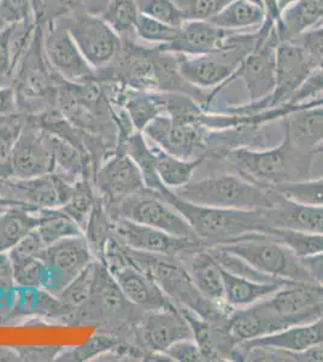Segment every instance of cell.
Returning a JSON list of instances; mask_svg holds the SVG:
<instances>
[{
    "instance_id": "1",
    "label": "cell",
    "mask_w": 323,
    "mask_h": 362,
    "mask_svg": "<svg viewBox=\"0 0 323 362\" xmlns=\"http://www.w3.org/2000/svg\"><path fill=\"white\" fill-rule=\"evenodd\" d=\"M316 153H307L290 143L283 133L281 144L268 150L237 148L225 151L220 158L228 160L237 174L263 189L307 180Z\"/></svg>"
},
{
    "instance_id": "2",
    "label": "cell",
    "mask_w": 323,
    "mask_h": 362,
    "mask_svg": "<svg viewBox=\"0 0 323 362\" xmlns=\"http://www.w3.org/2000/svg\"><path fill=\"white\" fill-rule=\"evenodd\" d=\"M158 194L187 220L206 247L230 243L252 233H266L270 228L266 208L240 210L198 206L176 196L168 187Z\"/></svg>"
},
{
    "instance_id": "3",
    "label": "cell",
    "mask_w": 323,
    "mask_h": 362,
    "mask_svg": "<svg viewBox=\"0 0 323 362\" xmlns=\"http://www.w3.org/2000/svg\"><path fill=\"white\" fill-rule=\"evenodd\" d=\"M143 310L124 297L110 271L95 259V274L90 298L76 314L74 325H95L100 332L114 334L126 341H138L135 324Z\"/></svg>"
},
{
    "instance_id": "4",
    "label": "cell",
    "mask_w": 323,
    "mask_h": 362,
    "mask_svg": "<svg viewBox=\"0 0 323 362\" xmlns=\"http://www.w3.org/2000/svg\"><path fill=\"white\" fill-rule=\"evenodd\" d=\"M131 262L145 272L179 308H187L211 322L225 320L228 312L206 300L196 288L182 259L134 250L127 247Z\"/></svg>"
},
{
    "instance_id": "5",
    "label": "cell",
    "mask_w": 323,
    "mask_h": 362,
    "mask_svg": "<svg viewBox=\"0 0 323 362\" xmlns=\"http://www.w3.org/2000/svg\"><path fill=\"white\" fill-rule=\"evenodd\" d=\"M58 80L44 51V28L37 25L13 78L16 112L30 116L58 109Z\"/></svg>"
},
{
    "instance_id": "6",
    "label": "cell",
    "mask_w": 323,
    "mask_h": 362,
    "mask_svg": "<svg viewBox=\"0 0 323 362\" xmlns=\"http://www.w3.org/2000/svg\"><path fill=\"white\" fill-rule=\"evenodd\" d=\"M172 192L187 202L220 209H262L274 204V191L263 189L242 175L220 174L189 181Z\"/></svg>"
},
{
    "instance_id": "7",
    "label": "cell",
    "mask_w": 323,
    "mask_h": 362,
    "mask_svg": "<svg viewBox=\"0 0 323 362\" xmlns=\"http://www.w3.org/2000/svg\"><path fill=\"white\" fill-rule=\"evenodd\" d=\"M259 33H235L227 40L225 49L201 56L177 54L180 71L187 83L209 92V107L216 95L229 85L246 56L254 49Z\"/></svg>"
},
{
    "instance_id": "8",
    "label": "cell",
    "mask_w": 323,
    "mask_h": 362,
    "mask_svg": "<svg viewBox=\"0 0 323 362\" xmlns=\"http://www.w3.org/2000/svg\"><path fill=\"white\" fill-rule=\"evenodd\" d=\"M213 247L240 257L266 276L297 283H314L302 259L285 244L266 233H252L230 243Z\"/></svg>"
},
{
    "instance_id": "9",
    "label": "cell",
    "mask_w": 323,
    "mask_h": 362,
    "mask_svg": "<svg viewBox=\"0 0 323 362\" xmlns=\"http://www.w3.org/2000/svg\"><path fill=\"white\" fill-rule=\"evenodd\" d=\"M319 58L293 40L280 42L276 51V78L271 95L254 103L222 109L225 114L251 115L288 104L292 95L302 87L312 71L319 66Z\"/></svg>"
},
{
    "instance_id": "10",
    "label": "cell",
    "mask_w": 323,
    "mask_h": 362,
    "mask_svg": "<svg viewBox=\"0 0 323 362\" xmlns=\"http://www.w3.org/2000/svg\"><path fill=\"white\" fill-rule=\"evenodd\" d=\"M75 44L95 70V74L112 63L122 47V37L102 16L74 10L61 16Z\"/></svg>"
},
{
    "instance_id": "11",
    "label": "cell",
    "mask_w": 323,
    "mask_h": 362,
    "mask_svg": "<svg viewBox=\"0 0 323 362\" xmlns=\"http://www.w3.org/2000/svg\"><path fill=\"white\" fill-rule=\"evenodd\" d=\"M258 40L246 56L229 83L242 78L249 93V103L266 98L273 93L276 78V51L280 44L274 20L266 17L258 29Z\"/></svg>"
},
{
    "instance_id": "12",
    "label": "cell",
    "mask_w": 323,
    "mask_h": 362,
    "mask_svg": "<svg viewBox=\"0 0 323 362\" xmlns=\"http://www.w3.org/2000/svg\"><path fill=\"white\" fill-rule=\"evenodd\" d=\"M107 211L114 221L117 218H127L175 237L201 240L187 220L174 206L165 202L157 192L146 187Z\"/></svg>"
},
{
    "instance_id": "13",
    "label": "cell",
    "mask_w": 323,
    "mask_h": 362,
    "mask_svg": "<svg viewBox=\"0 0 323 362\" xmlns=\"http://www.w3.org/2000/svg\"><path fill=\"white\" fill-rule=\"evenodd\" d=\"M75 184L56 173L28 179L0 180V206H20L37 211L61 208L69 201Z\"/></svg>"
},
{
    "instance_id": "14",
    "label": "cell",
    "mask_w": 323,
    "mask_h": 362,
    "mask_svg": "<svg viewBox=\"0 0 323 362\" xmlns=\"http://www.w3.org/2000/svg\"><path fill=\"white\" fill-rule=\"evenodd\" d=\"M41 25L44 28V51L51 68L70 83L97 81L95 70L83 57L61 16Z\"/></svg>"
},
{
    "instance_id": "15",
    "label": "cell",
    "mask_w": 323,
    "mask_h": 362,
    "mask_svg": "<svg viewBox=\"0 0 323 362\" xmlns=\"http://www.w3.org/2000/svg\"><path fill=\"white\" fill-rule=\"evenodd\" d=\"M92 182L107 210L145 189L139 167L122 148H116L102 162L93 174Z\"/></svg>"
},
{
    "instance_id": "16",
    "label": "cell",
    "mask_w": 323,
    "mask_h": 362,
    "mask_svg": "<svg viewBox=\"0 0 323 362\" xmlns=\"http://www.w3.org/2000/svg\"><path fill=\"white\" fill-rule=\"evenodd\" d=\"M135 336L140 346L152 354H164L176 341L193 338L189 322L174 303L143 312L135 324Z\"/></svg>"
},
{
    "instance_id": "17",
    "label": "cell",
    "mask_w": 323,
    "mask_h": 362,
    "mask_svg": "<svg viewBox=\"0 0 323 362\" xmlns=\"http://www.w3.org/2000/svg\"><path fill=\"white\" fill-rule=\"evenodd\" d=\"M114 235L134 250L179 259L206 247L201 240L175 237L153 227L133 223L127 218L114 220Z\"/></svg>"
},
{
    "instance_id": "18",
    "label": "cell",
    "mask_w": 323,
    "mask_h": 362,
    "mask_svg": "<svg viewBox=\"0 0 323 362\" xmlns=\"http://www.w3.org/2000/svg\"><path fill=\"white\" fill-rule=\"evenodd\" d=\"M143 133L148 141L181 160H193L198 151H208L205 143L208 129L201 124L175 121L167 114L152 119Z\"/></svg>"
},
{
    "instance_id": "19",
    "label": "cell",
    "mask_w": 323,
    "mask_h": 362,
    "mask_svg": "<svg viewBox=\"0 0 323 362\" xmlns=\"http://www.w3.org/2000/svg\"><path fill=\"white\" fill-rule=\"evenodd\" d=\"M54 160L42 129L32 117L25 116V127L8 160L5 179H28L54 173Z\"/></svg>"
},
{
    "instance_id": "20",
    "label": "cell",
    "mask_w": 323,
    "mask_h": 362,
    "mask_svg": "<svg viewBox=\"0 0 323 362\" xmlns=\"http://www.w3.org/2000/svg\"><path fill=\"white\" fill-rule=\"evenodd\" d=\"M302 324L307 322L278 314L266 298L247 307L233 309L227 317V329L237 344Z\"/></svg>"
},
{
    "instance_id": "21",
    "label": "cell",
    "mask_w": 323,
    "mask_h": 362,
    "mask_svg": "<svg viewBox=\"0 0 323 362\" xmlns=\"http://www.w3.org/2000/svg\"><path fill=\"white\" fill-rule=\"evenodd\" d=\"M240 32L227 30L205 20H187L174 42L157 45L163 51L184 56H201L225 49L230 35Z\"/></svg>"
},
{
    "instance_id": "22",
    "label": "cell",
    "mask_w": 323,
    "mask_h": 362,
    "mask_svg": "<svg viewBox=\"0 0 323 362\" xmlns=\"http://www.w3.org/2000/svg\"><path fill=\"white\" fill-rule=\"evenodd\" d=\"M283 133L297 148L317 153L323 145V98L300 104L283 117Z\"/></svg>"
},
{
    "instance_id": "23",
    "label": "cell",
    "mask_w": 323,
    "mask_h": 362,
    "mask_svg": "<svg viewBox=\"0 0 323 362\" xmlns=\"http://www.w3.org/2000/svg\"><path fill=\"white\" fill-rule=\"evenodd\" d=\"M181 259L201 295L218 308L230 313L233 308H230L225 302V281L221 264L217 262V259L210 254L208 249L205 247L196 251Z\"/></svg>"
},
{
    "instance_id": "24",
    "label": "cell",
    "mask_w": 323,
    "mask_h": 362,
    "mask_svg": "<svg viewBox=\"0 0 323 362\" xmlns=\"http://www.w3.org/2000/svg\"><path fill=\"white\" fill-rule=\"evenodd\" d=\"M39 259L57 268L69 284L75 276L95 261V257L90 251L87 239L82 235L61 239L47 245Z\"/></svg>"
},
{
    "instance_id": "25",
    "label": "cell",
    "mask_w": 323,
    "mask_h": 362,
    "mask_svg": "<svg viewBox=\"0 0 323 362\" xmlns=\"http://www.w3.org/2000/svg\"><path fill=\"white\" fill-rule=\"evenodd\" d=\"M274 204L266 208L270 227L323 233V206H304L281 197L274 191Z\"/></svg>"
},
{
    "instance_id": "26",
    "label": "cell",
    "mask_w": 323,
    "mask_h": 362,
    "mask_svg": "<svg viewBox=\"0 0 323 362\" xmlns=\"http://www.w3.org/2000/svg\"><path fill=\"white\" fill-rule=\"evenodd\" d=\"M42 129V128H41ZM46 144L54 160V173L66 179L69 182H78L82 179H90L93 177L92 162L87 153L81 151L69 140L42 129Z\"/></svg>"
},
{
    "instance_id": "27",
    "label": "cell",
    "mask_w": 323,
    "mask_h": 362,
    "mask_svg": "<svg viewBox=\"0 0 323 362\" xmlns=\"http://www.w3.org/2000/svg\"><path fill=\"white\" fill-rule=\"evenodd\" d=\"M323 341V314L319 319L302 324L290 326L276 334H268L264 337L254 338L251 341L237 344L242 348L251 346H270L275 349L287 350V351H304V350L317 346Z\"/></svg>"
},
{
    "instance_id": "28",
    "label": "cell",
    "mask_w": 323,
    "mask_h": 362,
    "mask_svg": "<svg viewBox=\"0 0 323 362\" xmlns=\"http://www.w3.org/2000/svg\"><path fill=\"white\" fill-rule=\"evenodd\" d=\"M323 23V0H295L275 22L280 42H288Z\"/></svg>"
},
{
    "instance_id": "29",
    "label": "cell",
    "mask_w": 323,
    "mask_h": 362,
    "mask_svg": "<svg viewBox=\"0 0 323 362\" xmlns=\"http://www.w3.org/2000/svg\"><path fill=\"white\" fill-rule=\"evenodd\" d=\"M225 302L230 308H242L271 296L278 290L293 283H268L237 276L222 268Z\"/></svg>"
},
{
    "instance_id": "30",
    "label": "cell",
    "mask_w": 323,
    "mask_h": 362,
    "mask_svg": "<svg viewBox=\"0 0 323 362\" xmlns=\"http://www.w3.org/2000/svg\"><path fill=\"white\" fill-rule=\"evenodd\" d=\"M148 144L155 157V170L158 173V177L164 186L170 189H179L192 180L194 170L208 157L203 155L193 160H181L179 157L165 153L160 146H157L151 141H148Z\"/></svg>"
},
{
    "instance_id": "31",
    "label": "cell",
    "mask_w": 323,
    "mask_h": 362,
    "mask_svg": "<svg viewBox=\"0 0 323 362\" xmlns=\"http://www.w3.org/2000/svg\"><path fill=\"white\" fill-rule=\"evenodd\" d=\"M37 225V211L20 206H0V252L15 247Z\"/></svg>"
},
{
    "instance_id": "32",
    "label": "cell",
    "mask_w": 323,
    "mask_h": 362,
    "mask_svg": "<svg viewBox=\"0 0 323 362\" xmlns=\"http://www.w3.org/2000/svg\"><path fill=\"white\" fill-rule=\"evenodd\" d=\"M266 18V10L251 0H234L221 13L208 21L220 28L242 32L252 27H261Z\"/></svg>"
},
{
    "instance_id": "33",
    "label": "cell",
    "mask_w": 323,
    "mask_h": 362,
    "mask_svg": "<svg viewBox=\"0 0 323 362\" xmlns=\"http://www.w3.org/2000/svg\"><path fill=\"white\" fill-rule=\"evenodd\" d=\"M37 233L46 247L61 239L82 235L81 228L61 208L37 210Z\"/></svg>"
},
{
    "instance_id": "34",
    "label": "cell",
    "mask_w": 323,
    "mask_h": 362,
    "mask_svg": "<svg viewBox=\"0 0 323 362\" xmlns=\"http://www.w3.org/2000/svg\"><path fill=\"white\" fill-rule=\"evenodd\" d=\"M114 235V218L109 214L102 198L98 197L95 209L92 211L88 223L83 232V235L87 239V243L90 245V251L95 259L102 261L107 244Z\"/></svg>"
},
{
    "instance_id": "35",
    "label": "cell",
    "mask_w": 323,
    "mask_h": 362,
    "mask_svg": "<svg viewBox=\"0 0 323 362\" xmlns=\"http://www.w3.org/2000/svg\"><path fill=\"white\" fill-rule=\"evenodd\" d=\"M98 197L92 180L82 179L75 182L74 192L69 201L61 208L78 223L82 232H85Z\"/></svg>"
},
{
    "instance_id": "36",
    "label": "cell",
    "mask_w": 323,
    "mask_h": 362,
    "mask_svg": "<svg viewBox=\"0 0 323 362\" xmlns=\"http://www.w3.org/2000/svg\"><path fill=\"white\" fill-rule=\"evenodd\" d=\"M266 235L278 239V242L290 247L300 259L323 252V233L270 227Z\"/></svg>"
},
{
    "instance_id": "37",
    "label": "cell",
    "mask_w": 323,
    "mask_h": 362,
    "mask_svg": "<svg viewBox=\"0 0 323 362\" xmlns=\"http://www.w3.org/2000/svg\"><path fill=\"white\" fill-rule=\"evenodd\" d=\"M121 339L114 334L98 331L95 336L90 338L82 346L74 348H63L58 354L56 361L61 362H85L97 361L102 354L112 349L114 346L119 344Z\"/></svg>"
},
{
    "instance_id": "38",
    "label": "cell",
    "mask_w": 323,
    "mask_h": 362,
    "mask_svg": "<svg viewBox=\"0 0 323 362\" xmlns=\"http://www.w3.org/2000/svg\"><path fill=\"white\" fill-rule=\"evenodd\" d=\"M100 16L119 37H131V35H135V22L139 16L135 0H109Z\"/></svg>"
},
{
    "instance_id": "39",
    "label": "cell",
    "mask_w": 323,
    "mask_h": 362,
    "mask_svg": "<svg viewBox=\"0 0 323 362\" xmlns=\"http://www.w3.org/2000/svg\"><path fill=\"white\" fill-rule=\"evenodd\" d=\"M95 259L92 264L83 269V271L75 276L74 279L63 288L58 298L74 312V317H73V324L74 325L75 317L76 314L83 308V305H86L87 300L90 298L93 281H95Z\"/></svg>"
},
{
    "instance_id": "40",
    "label": "cell",
    "mask_w": 323,
    "mask_h": 362,
    "mask_svg": "<svg viewBox=\"0 0 323 362\" xmlns=\"http://www.w3.org/2000/svg\"><path fill=\"white\" fill-rule=\"evenodd\" d=\"M270 189L292 202L304 206H323V177L288 182Z\"/></svg>"
},
{
    "instance_id": "41",
    "label": "cell",
    "mask_w": 323,
    "mask_h": 362,
    "mask_svg": "<svg viewBox=\"0 0 323 362\" xmlns=\"http://www.w3.org/2000/svg\"><path fill=\"white\" fill-rule=\"evenodd\" d=\"M135 3L139 13L165 25L180 28L187 21L175 0H135Z\"/></svg>"
},
{
    "instance_id": "42",
    "label": "cell",
    "mask_w": 323,
    "mask_h": 362,
    "mask_svg": "<svg viewBox=\"0 0 323 362\" xmlns=\"http://www.w3.org/2000/svg\"><path fill=\"white\" fill-rule=\"evenodd\" d=\"M134 32L135 35L143 42L165 45L175 40L180 28L165 25L163 22L157 21L151 17L139 13L138 20L135 22Z\"/></svg>"
},
{
    "instance_id": "43",
    "label": "cell",
    "mask_w": 323,
    "mask_h": 362,
    "mask_svg": "<svg viewBox=\"0 0 323 362\" xmlns=\"http://www.w3.org/2000/svg\"><path fill=\"white\" fill-rule=\"evenodd\" d=\"M234 0H175L187 20H205L216 16Z\"/></svg>"
},
{
    "instance_id": "44",
    "label": "cell",
    "mask_w": 323,
    "mask_h": 362,
    "mask_svg": "<svg viewBox=\"0 0 323 362\" xmlns=\"http://www.w3.org/2000/svg\"><path fill=\"white\" fill-rule=\"evenodd\" d=\"M34 20L32 0H0V28Z\"/></svg>"
},
{
    "instance_id": "45",
    "label": "cell",
    "mask_w": 323,
    "mask_h": 362,
    "mask_svg": "<svg viewBox=\"0 0 323 362\" xmlns=\"http://www.w3.org/2000/svg\"><path fill=\"white\" fill-rule=\"evenodd\" d=\"M13 268V281L20 288H39L42 261L39 257L11 261Z\"/></svg>"
},
{
    "instance_id": "46",
    "label": "cell",
    "mask_w": 323,
    "mask_h": 362,
    "mask_svg": "<svg viewBox=\"0 0 323 362\" xmlns=\"http://www.w3.org/2000/svg\"><path fill=\"white\" fill-rule=\"evenodd\" d=\"M13 25L0 28V86L13 85V64L11 54V34Z\"/></svg>"
},
{
    "instance_id": "47",
    "label": "cell",
    "mask_w": 323,
    "mask_h": 362,
    "mask_svg": "<svg viewBox=\"0 0 323 362\" xmlns=\"http://www.w3.org/2000/svg\"><path fill=\"white\" fill-rule=\"evenodd\" d=\"M170 361L177 362H206L203 351L193 338L176 341L164 351Z\"/></svg>"
},
{
    "instance_id": "48",
    "label": "cell",
    "mask_w": 323,
    "mask_h": 362,
    "mask_svg": "<svg viewBox=\"0 0 323 362\" xmlns=\"http://www.w3.org/2000/svg\"><path fill=\"white\" fill-rule=\"evenodd\" d=\"M46 245L37 230L30 232L25 235V238L20 239V242L8 251V256L11 261L23 259H33L40 257L41 252L44 251Z\"/></svg>"
},
{
    "instance_id": "49",
    "label": "cell",
    "mask_w": 323,
    "mask_h": 362,
    "mask_svg": "<svg viewBox=\"0 0 323 362\" xmlns=\"http://www.w3.org/2000/svg\"><path fill=\"white\" fill-rule=\"evenodd\" d=\"M323 90V61L319 63L312 74L307 78V81L302 85L295 95H292L288 104L304 103L314 98Z\"/></svg>"
},
{
    "instance_id": "50",
    "label": "cell",
    "mask_w": 323,
    "mask_h": 362,
    "mask_svg": "<svg viewBox=\"0 0 323 362\" xmlns=\"http://www.w3.org/2000/svg\"><path fill=\"white\" fill-rule=\"evenodd\" d=\"M66 285H68V281H66L61 272L58 271L57 268L54 267V266L45 264L42 261L40 279H39V288L52 293L54 296H58Z\"/></svg>"
},
{
    "instance_id": "51",
    "label": "cell",
    "mask_w": 323,
    "mask_h": 362,
    "mask_svg": "<svg viewBox=\"0 0 323 362\" xmlns=\"http://www.w3.org/2000/svg\"><path fill=\"white\" fill-rule=\"evenodd\" d=\"M20 361H56L63 346H15Z\"/></svg>"
},
{
    "instance_id": "52",
    "label": "cell",
    "mask_w": 323,
    "mask_h": 362,
    "mask_svg": "<svg viewBox=\"0 0 323 362\" xmlns=\"http://www.w3.org/2000/svg\"><path fill=\"white\" fill-rule=\"evenodd\" d=\"M292 40L300 44L312 56L319 58V61H323V23L304 32Z\"/></svg>"
},
{
    "instance_id": "53",
    "label": "cell",
    "mask_w": 323,
    "mask_h": 362,
    "mask_svg": "<svg viewBox=\"0 0 323 362\" xmlns=\"http://www.w3.org/2000/svg\"><path fill=\"white\" fill-rule=\"evenodd\" d=\"M311 280L323 288V252L302 259Z\"/></svg>"
},
{
    "instance_id": "54",
    "label": "cell",
    "mask_w": 323,
    "mask_h": 362,
    "mask_svg": "<svg viewBox=\"0 0 323 362\" xmlns=\"http://www.w3.org/2000/svg\"><path fill=\"white\" fill-rule=\"evenodd\" d=\"M16 112V98L13 85L0 86V115L8 116Z\"/></svg>"
},
{
    "instance_id": "55",
    "label": "cell",
    "mask_w": 323,
    "mask_h": 362,
    "mask_svg": "<svg viewBox=\"0 0 323 362\" xmlns=\"http://www.w3.org/2000/svg\"><path fill=\"white\" fill-rule=\"evenodd\" d=\"M0 286L3 288L15 286L13 262L8 256V251L0 252Z\"/></svg>"
},
{
    "instance_id": "56",
    "label": "cell",
    "mask_w": 323,
    "mask_h": 362,
    "mask_svg": "<svg viewBox=\"0 0 323 362\" xmlns=\"http://www.w3.org/2000/svg\"><path fill=\"white\" fill-rule=\"evenodd\" d=\"M0 361H20L16 348L0 346Z\"/></svg>"
},
{
    "instance_id": "57",
    "label": "cell",
    "mask_w": 323,
    "mask_h": 362,
    "mask_svg": "<svg viewBox=\"0 0 323 362\" xmlns=\"http://www.w3.org/2000/svg\"><path fill=\"white\" fill-rule=\"evenodd\" d=\"M4 117H5V116L0 115V122H1V121H3V119H4Z\"/></svg>"
},
{
    "instance_id": "58",
    "label": "cell",
    "mask_w": 323,
    "mask_h": 362,
    "mask_svg": "<svg viewBox=\"0 0 323 362\" xmlns=\"http://www.w3.org/2000/svg\"><path fill=\"white\" fill-rule=\"evenodd\" d=\"M322 148H323V145H322V148H321V150H322Z\"/></svg>"
}]
</instances>
